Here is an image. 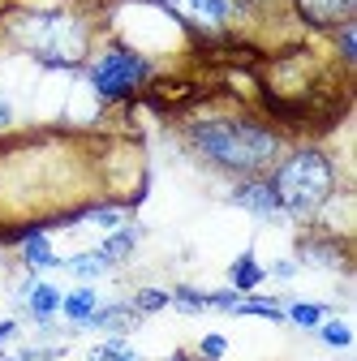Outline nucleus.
Listing matches in <instances>:
<instances>
[{
	"instance_id": "nucleus-10",
	"label": "nucleus",
	"mask_w": 357,
	"mask_h": 361,
	"mask_svg": "<svg viewBox=\"0 0 357 361\" xmlns=\"http://www.w3.org/2000/svg\"><path fill=\"white\" fill-rule=\"evenodd\" d=\"M61 297H65V293H61L56 284H48V280H35V284L26 288V314H30L43 331H48L52 319L61 314Z\"/></svg>"
},
{
	"instance_id": "nucleus-17",
	"label": "nucleus",
	"mask_w": 357,
	"mask_h": 361,
	"mask_svg": "<svg viewBox=\"0 0 357 361\" xmlns=\"http://www.w3.org/2000/svg\"><path fill=\"white\" fill-rule=\"evenodd\" d=\"M229 314H254V319H267V323H284V305L272 297H241Z\"/></svg>"
},
{
	"instance_id": "nucleus-7",
	"label": "nucleus",
	"mask_w": 357,
	"mask_h": 361,
	"mask_svg": "<svg viewBox=\"0 0 357 361\" xmlns=\"http://www.w3.org/2000/svg\"><path fill=\"white\" fill-rule=\"evenodd\" d=\"M293 13L310 26V30H340L344 22H353L357 13V0H293Z\"/></svg>"
},
{
	"instance_id": "nucleus-24",
	"label": "nucleus",
	"mask_w": 357,
	"mask_h": 361,
	"mask_svg": "<svg viewBox=\"0 0 357 361\" xmlns=\"http://www.w3.org/2000/svg\"><path fill=\"white\" fill-rule=\"evenodd\" d=\"M18 340V319H0V348Z\"/></svg>"
},
{
	"instance_id": "nucleus-15",
	"label": "nucleus",
	"mask_w": 357,
	"mask_h": 361,
	"mask_svg": "<svg viewBox=\"0 0 357 361\" xmlns=\"http://www.w3.org/2000/svg\"><path fill=\"white\" fill-rule=\"evenodd\" d=\"M61 267L69 271L73 280H82V284H91V280H99V276H108V262L95 254V250H86V254H73V258H61Z\"/></svg>"
},
{
	"instance_id": "nucleus-13",
	"label": "nucleus",
	"mask_w": 357,
	"mask_h": 361,
	"mask_svg": "<svg viewBox=\"0 0 357 361\" xmlns=\"http://www.w3.org/2000/svg\"><path fill=\"white\" fill-rule=\"evenodd\" d=\"M229 280H233L237 293H254V288L267 280V267L254 258V250H241V254L233 258V267H229Z\"/></svg>"
},
{
	"instance_id": "nucleus-3",
	"label": "nucleus",
	"mask_w": 357,
	"mask_h": 361,
	"mask_svg": "<svg viewBox=\"0 0 357 361\" xmlns=\"http://www.w3.org/2000/svg\"><path fill=\"white\" fill-rule=\"evenodd\" d=\"M272 194L280 202V215L289 219H315L332 207L336 190H340V172L336 159L319 147H297L284 159H276L272 168Z\"/></svg>"
},
{
	"instance_id": "nucleus-1",
	"label": "nucleus",
	"mask_w": 357,
	"mask_h": 361,
	"mask_svg": "<svg viewBox=\"0 0 357 361\" xmlns=\"http://www.w3.org/2000/svg\"><path fill=\"white\" fill-rule=\"evenodd\" d=\"M186 142L202 164H211L219 172L258 176L262 168H272L280 159L284 133L254 116H202V121L186 125Z\"/></svg>"
},
{
	"instance_id": "nucleus-16",
	"label": "nucleus",
	"mask_w": 357,
	"mask_h": 361,
	"mask_svg": "<svg viewBox=\"0 0 357 361\" xmlns=\"http://www.w3.org/2000/svg\"><path fill=\"white\" fill-rule=\"evenodd\" d=\"M332 314V305H319V301H293L289 310H284V323H297V327H305V331H315L323 319Z\"/></svg>"
},
{
	"instance_id": "nucleus-5",
	"label": "nucleus",
	"mask_w": 357,
	"mask_h": 361,
	"mask_svg": "<svg viewBox=\"0 0 357 361\" xmlns=\"http://www.w3.org/2000/svg\"><path fill=\"white\" fill-rule=\"evenodd\" d=\"M155 5L194 35H224V26L237 18V0H155Z\"/></svg>"
},
{
	"instance_id": "nucleus-26",
	"label": "nucleus",
	"mask_w": 357,
	"mask_h": 361,
	"mask_svg": "<svg viewBox=\"0 0 357 361\" xmlns=\"http://www.w3.org/2000/svg\"><path fill=\"white\" fill-rule=\"evenodd\" d=\"M86 361H104V357H95V353H91V357H86Z\"/></svg>"
},
{
	"instance_id": "nucleus-25",
	"label": "nucleus",
	"mask_w": 357,
	"mask_h": 361,
	"mask_svg": "<svg viewBox=\"0 0 357 361\" xmlns=\"http://www.w3.org/2000/svg\"><path fill=\"white\" fill-rule=\"evenodd\" d=\"M9 125H13V108H9V99H5V95H0V133H5Z\"/></svg>"
},
{
	"instance_id": "nucleus-12",
	"label": "nucleus",
	"mask_w": 357,
	"mask_h": 361,
	"mask_svg": "<svg viewBox=\"0 0 357 361\" xmlns=\"http://www.w3.org/2000/svg\"><path fill=\"white\" fill-rule=\"evenodd\" d=\"M99 310V293L91 288V284H78L73 293H65L61 297V314L69 319V331H78V327H86V319Z\"/></svg>"
},
{
	"instance_id": "nucleus-22",
	"label": "nucleus",
	"mask_w": 357,
	"mask_h": 361,
	"mask_svg": "<svg viewBox=\"0 0 357 361\" xmlns=\"http://www.w3.org/2000/svg\"><path fill=\"white\" fill-rule=\"evenodd\" d=\"M224 353H229V340L219 336V331L202 336V344H198V357H202V361H219V357H224Z\"/></svg>"
},
{
	"instance_id": "nucleus-2",
	"label": "nucleus",
	"mask_w": 357,
	"mask_h": 361,
	"mask_svg": "<svg viewBox=\"0 0 357 361\" xmlns=\"http://www.w3.org/2000/svg\"><path fill=\"white\" fill-rule=\"evenodd\" d=\"M9 43L43 69H82L91 56V22L69 9H26L9 18Z\"/></svg>"
},
{
	"instance_id": "nucleus-6",
	"label": "nucleus",
	"mask_w": 357,
	"mask_h": 361,
	"mask_svg": "<svg viewBox=\"0 0 357 361\" xmlns=\"http://www.w3.org/2000/svg\"><path fill=\"white\" fill-rule=\"evenodd\" d=\"M297 262L323 267V271H349L353 267L349 237H340V233H310V237L297 241Z\"/></svg>"
},
{
	"instance_id": "nucleus-19",
	"label": "nucleus",
	"mask_w": 357,
	"mask_h": 361,
	"mask_svg": "<svg viewBox=\"0 0 357 361\" xmlns=\"http://www.w3.org/2000/svg\"><path fill=\"white\" fill-rule=\"evenodd\" d=\"M336 35V52H340V65L344 69H353L357 65V22H344L340 30H332Z\"/></svg>"
},
{
	"instance_id": "nucleus-11",
	"label": "nucleus",
	"mask_w": 357,
	"mask_h": 361,
	"mask_svg": "<svg viewBox=\"0 0 357 361\" xmlns=\"http://www.w3.org/2000/svg\"><path fill=\"white\" fill-rule=\"evenodd\" d=\"M138 241H143V228H138V224H121V228H112V233L95 245V254H99V258L116 271V267H121L133 250H138Z\"/></svg>"
},
{
	"instance_id": "nucleus-18",
	"label": "nucleus",
	"mask_w": 357,
	"mask_h": 361,
	"mask_svg": "<svg viewBox=\"0 0 357 361\" xmlns=\"http://www.w3.org/2000/svg\"><path fill=\"white\" fill-rule=\"evenodd\" d=\"M129 305H133V310H138L143 319H147V314H159V310H168V305H172V297H168L164 288H138V293L129 297Z\"/></svg>"
},
{
	"instance_id": "nucleus-14",
	"label": "nucleus",
	"mask_w": 357,
	"mask_h": 361,
	"mask_svg": "<svg viewBox=\"0 0 357 361\" xmlns=\"http://www.w3.org/2000/svg\"><path fill=\"white\" fill-rule=\"evenodd\" d=\"M22 258H26V267H30V271H48V267H61V254L52 250L48 233H35V237H26V241H22Z\"/></svg>"
},
{
	"instance_id": "nucleus-23",
	"label": "nucleus",
	"mask_w": 357,
	"mask_h": 361,
	"mask_svg": "<svg viewBox=\"0 0 357 361\" xmlns=\"http://www.w3.org/2000/svg\"><path fill=\"white\" fill-rule=\"evenodd\" d=\"M267 276H276V280H293V276H297V258H276Z\"/></svg>"
},
{
	"instance_id": "nucleus-9",
	"label": "nucleus",
	"mask_w": 357,
	"mask_h": 361,
	"mask_svg": "<svg viewBox=\"0 0 357 361\" xmlns=\"http://www.w3.org/2000/svg\"><path fill=\"white\" fill-rule=\"evenodd\" d=\"M143 323V314L133 310L129 301H112V305H99L91 319H86V331H108V336H129L133 327Z\"/></svg>"
},
{
	"instance_id": "nucleus-20",
	"label": "nucleus",
	"mask_w": 357,
	"mask_h": 361,
	"mask_svg": "<svg viewBox=\"0 0 357 361\" xmlns=\"http://www.w3.org/2000/svg\"><path fill=\"white\" fill-rule=\"evenodd\" d=\"M315 331H319V340H323L327 348H349V344H353V331H349V323H340V319H323Z\"/></svg>"
},
{
	"instance_id": "nucleus-4",
	"label": "nucleus",
	"mask_w": 357,
	"mask_h": 361,
	"mask_svg": "<svg viewBox=\"0 0 357 361\" xmlns=\"http://www.w3.org/2000/svg\"><path fill=\"white\" fill-rule=\"evenodd\" d=\"M155 65L151 56L125 48V43H112V48H104L91 69H86V78H91V90L104 99V104H121V99H133L138 90L151 82Z\"/></svg>"
},
{
	"instance_id": "nucleus-21",
	"label": "nucleus",
	"mask_w": 357,
	"mask_h": 361,
	"mask_svg": "<svg viewBox=\"0 0 357 361\" xmlns=\"http://www.w3.org/2000/svg\"><path fill=\"white\" fill-rule=\"evenodd\" d=\"M61 348H18V353H5L0 348V361H56Z\"/></svg>"
},
{
	"instance_id": "nucleus-8",
	"label": "nucleus",
	"mask_w": 357,
	"mask_h": 361,
	"mask_svg": "<svg viewBox=\"0 0 357 361\" xmlns=\"http://www.w3.org/2000/svg\"><path fill=\"white\" fill-rule=\"evenodd\" d=\"M229 202L241 207V211H250L254 219H284V215H280V202H276V194H272V180H267V176H241V185L229 194Z\"/></svg>"
}]
</instances>
